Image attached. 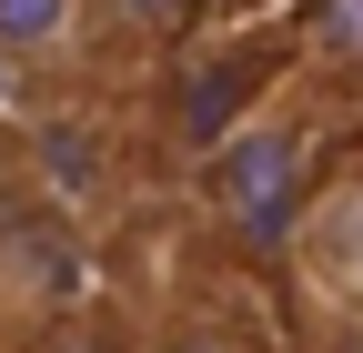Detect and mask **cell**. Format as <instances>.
<instances>
[{
    "label": "cell",
    "instance_id": "5",
    "mask_svg": "<svg viewBox=\"0 0 363 353\" xmlns=\"http://www.w3.org/2000/svg\"><path fill=\"white\" fill-rule=\"evenodd\" d=\"M91 0H0V71H30V81H51L91 51Z\"/></svg>",
    "mask_w": 363,
    "mask_h": 353
},
{
    "label": "cell",
    "instance_id": "7",
    "mask_svg": "<svg viewBox=\"0 0 363 353\" xmlns=\"http://www.w3.org/2000/svg\"><path fill=\"white\" fill-rule=\"evenodd\" d=\"M303 30H313V61L323 71H363V0H313Z\"/></svg>",
    "mask_w": 363,
    "mask_h": 353
},
{
    "label": "cell",
    "instance_id": "1",
    "mask_svg": "<svg viewBox=\"0 0 363 353\" xmlns=\"http://www.w3.org/2000/svg\"><path fill=\"white\" fill-rule=\"evenodd\" d=\"M212 212H222V232H242L262 252L293 242V223L313 212V101H303V81L262 91L212 142Z\"/></svg>",
    "mask_w": 363,
    "mask_h": 353
},
{
    "label": "cell",
    "instance_id": "6",
    "mask_svg": "<svg viewBox=\"0 0 363 353\" xmlns=\"http://www.w3.org/2000/svg\"><path fill=\"white\" fill-rule=\"evenodd\" d=\"M182 21H192V0H91V30L121 40V51H162Z\"/></svg>",
    "mask_w": 363,
    "mask_h": 353
},
{
    "label": "cell",
    "instance_id": "2",
    "mask_svg": "<svg viewBox=\"0 0 363 353\" xmlns=\"http://www.w3.org/2000/svg\"><path fill=\"white\" fill-rule=\"evenodd\" d=\"M81 283H91V232L71 223L61 202H40L30 182L0 212V323L21 333H61L81 313Z\"/></svg>",
    "mask_w": 363,
    "mask_h": 353
},
{
    "label": "cell",
    "instance_id": "3",
    "mask_svg": "<svg viewBox=\"0 0 363 353\" xmlns=\"http://www.w3.org/2000/svg\"><path fill=\"white\" fill-rule=\"evenodd\" d=\"M21 142H30V192L61 202L81 232L121 202V131L101 111H51V121H30Z\"/></svg>",
    "mask_w": 363,
    "mask_h": 353
},
{
    "label": "cell",
    "instance_id": "4",
    "mask_svg": "<svg viewBox=\"0 0 363 353\" xmlns=\"http://www.w3.org/2000/svg\"><path fill=\"white\" fill-rule=\"evenodd\" d=\"M293 242H303V273H313V293L333 303V313H363V182H343V192H323L293 223Z\"/></svg>",
    "mask_w": 363,
    "mask_h": 353
},
{
    "label": "cell",
    "instance_id": "8",
    "mask_svg": "<svg viewBox=\"0 0 363 353\" xmlns=\"http://www.w3.org/2000/svg\"><path fill=\"white\" fill-rule=\"evenodd\" d=\"M152 353H242V343H233V333H212V323H172Z\"/></svg>",
    "mask_w": 363,
    "mask_h": 353
}]
</instances>
